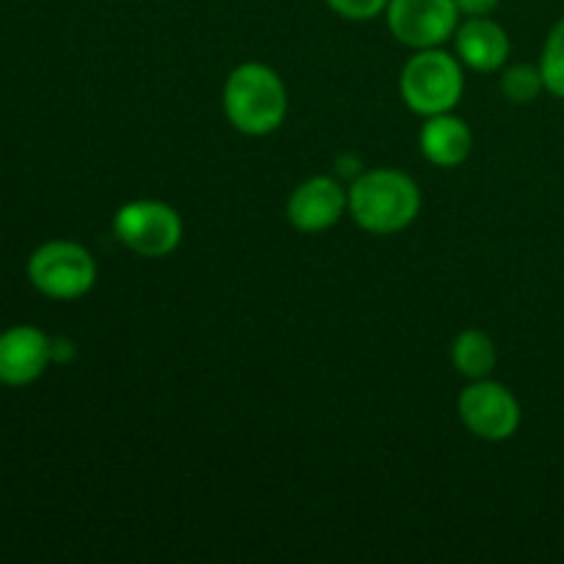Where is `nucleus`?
<instances>
[{"label": "nucleus", "instance_id": "1", "mask_svg": "<svg viewBox=\"0 0 564 564\" xmlns=\"http://www.w3.org/2000/svg\"><path fill=\"white\" fill-rule=\"evenodd\" d=\"M347 213L367 235L405 231L422 213V187L400 169H369L347 187Z\"/></svg>", "mask_w": 564, "mask_h": 564}, {"label": "nucleus", "instance_id": "2", "mask_svg": "<svg viewBox=\"0 0 564 564\" xmlns=\"http://www.w3.org/2000/svg\"><path fill=\"white\" fill-rule=\"evenodd\" d=\"M224 113L237 132L248 138L273 135L286 119L290 94L273 66L246 61L229 72L224 83Z\"/></svg>", "mask_w": 564, "mask_h": 564}, {"label": "nucleus", "instance_id": "3", "mask_svg": "<svg viewBox=\"0 0 564 564\" xmlns=\"http://www.w3.org/2000/svg\"><path fill=\"white\" fill-rule=\"evenodd\" d=\"M466 94V72L457 55L441 47L416 50L400 72V97L411 113H449Z\"/></svg>", "mask_w": 564, "mask_h": 564}, {"label": "nucleus", "instance_id": "4", "mask_svg": "<svg viewBox=\"0 0 564 564\" xmlns=\"http://www.w3.org/2000/svg\"><path fill=\"white\" fill-rule=\"evenodd\" d=\"M28 281L50 301H80L97 284V262L91 251L75 240L42 242L28 257Z\"/></svg>", "mask_w": 564, "mask_h": 564}, {"label": "nucleus", "instance_id": "5", "mask_svg": "<svg viewBox=\"0 0 564 564\" xmlns=\"http://www.w3.org/2000/svg\"><path fill=\"white\" fill-rule=\"evenodd\" d=\"M113 237L143 259H165L182 246L185 224L171 204L160 198H135L116 209Z\"/></svg>", "mask_w": 564, "mask_h": 564}, {"label": "nucleus", "instance_id": "6", "mask_svg": "<svg viewBox=\"0 0 564 564\" xmlns=\"http://www.w3.org/2000/svg\"><path fill=\"white\" fill-rule=\"evenodd\" d=\"M457 416L466 424L468 433L488 444L510 441L521 430V402L505 383L482 378L468 380L466 389L457 397Z\"/></svg>", "mask_w": 564, "mask_h": 564}, {"label": "nucleus", "instance_id": "7", "mask_svg": "<svg viewBox=\"0 0 564 564\" xmlns=\"http://www.w3.org/2000/svg\"><path fill=\"white\" fill-rule=\"evenodd\" d=\"M386 25L391 36L411 50L444 47L460 25L455 0H389Z\"/></svg>", "mask_w": 564, "mask_h": 564}, {"label": "nucleus", "instance_id": "8", "mask_svg": "<svg viewBox=\"0 0 564 564\" xmlns=\"http://www.w3.org/2000/svg\"><path fill=\"white\" fill-rule=\"evenodd\" d=\"M347 215V187L336 176L317 174L303 180L286 198V220L301 235H319Z\"/></svg>", "mask_w": 564, "mask_h": 564}, {"label": "nucleus", "instance_id": "9", "mask_svg": "<svg viewBox=\"0 0 564 564\" xmlns=\"http://www.w3.org/2000/svg\"><path fill=\"white\" fill-rule=\"evenodd\" d=\"M53 364V339L36 325H11L0 330V386L25 389Z\"/></svg>", "mask_w": 564, "mask_h": 564}, {"label": "nucleus", "instance_id": "10", "mask_svg": "<svg viewBox=\"0 0 564 564\" xmlns=\"http://www.w3.org/2000/svg\"><path fill=\"white\" fill-rule=\"evenodd\" d=\"M452 42H455V55L460 64L482 75L501 72L510 61V33L494 17H466L457 25Z\"/></svg>", "mask_w": 564, "mask_h": 564}, {"label": "nucleus", "instance_id": "11", "mask_svg": "<svg viewBox=\"0 0 564 564\" xmlns=\"http://www.w3.org/2000/svg\"><path fill=\"white\" fill-rule=\"evenodd\" d=\"M419 149L424 160L438 169H457L468 160L474 149V132L466 119L449 113H438L424 119L419 132Z\"/></svg>", "mask_w": 564, "mask_h": 564}, {"label": "nucleus", "instance_id": "12", "mask_svg": "<svg viewBox=\"0 0 564 564\" xmlns=\"http://www.w3.org/2000/svg\"><path fill=\"white\" fill-rule=\"evenodd\" d=\"M449 358L457 375H463L466 380H482L494 375L496 364H499V350H496L490 334L479 328H466L452 341Z\"/></svg>", "mask_w": 564, "mask_h": 564}, {"label": "nucleus", "instance_id": "13", "mask_svg": "<svg viewBox=\"0 0 564 564\" xmlns=\"http://www.w3.org/2000/svg\"><path fill=\"white\" fill-rule=\"evenodd\" d=\"M499 88L512 105H532L545 91L543 72L538 64H510L501 69Z\"/></svg>", "mask_w": 564, "mask_h": 564}, {"label": "nucleus", "instance_id": "14", "mask_svg": "<svg viewBox=\"0 0 564 564\" xmlns=\"http://www.w3.org/2000/svg\"><path fill=\"white\" fill-rule=\"evenodd\" d=\"M540 72H543L545 91L564 99V17L554 22L540 53Z\"/></svg>", "mask_w": 564, "mask_h": 564}, {"label": "nucleus", "instance_id": "15", "mask_svg": "<svg viewBox=\"0 0 564 564\" xmlns=\"http://www.w3.org/2000/svg\"><path fill=\"white\" fill-rule=\"evenodd\" d=\"M325 3H328V9L334 11V14H339L341 20L369 22L386 14L389 0H325Z\"/></svg>", "mask_w": 564, "mask_h": 564}, {"label": "nucleus", "instance_id": "16", "mask_svg": "<svg viewBox=\"0 0 564 564\" xmlns=\"http://www.w3.org/2000/svg\"><path fill=\"white\" fill-rule=\"evenodd\" d=\"M463 17H490L501 6V0H455Z\"/></svg>", "mask_w": 564, "mask_h": 564}, {"label": "nucleus", "instance_id": "17", "mask_svg": "<svg viewBox=\"0 0 564 564\" xmlns=\"http://www.w3.org/2000/svg\"><path fill=\"white\" fill-rule=\"evenodd\" d=\"M75 358V345L64 336H53V364H69Z\"/></svg>", "mask_w": 564, "mask_h": 564}]
</instances>
